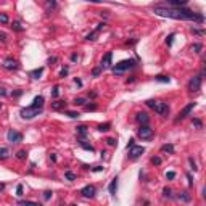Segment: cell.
<instances>
[{"label":"cell","mask_w":206,"mask_h":206,"mask_svg":"<svg viewBox=\"0 0 206 206\" xmlns=\"http://www.w3.org/2000/svg\"><path fill=\"white\" fill-rule=\"evenodd\" d=\"M95 192H97V190H95L94 185H85L84 189L80 190V195L84 196V198H94V196H95Z\"/></svg>","instance_id":"12"},{"label":"cell","mask_w":206,"mask_h":206,"mask_svg":"<svg viewBox=\"0 0 206 206\" xmlns=\"http://www.w3.org/2000/svg\"><path fill=\"white\" fill-rule=\"evenodd\" d=\"M105 26H106V23H98V24H97V28H95V31H97L98 34H100V32L103 31V29H105Z\"/></svg>","instance_id":"45"},{"label":"cell","mask_w":206,"mask_h":206,"mask_svg":"<svg viewBox=\"0 0 206 206\" xmlns=\"http://www.w3.org/2000/svg\"><path fill=\"white\" fill-rule=\"evenodd\" d=\"M151 110H155V113H158L160 116H168L169 114V105L166 101H155V105Z\"/></svg>","instance_id":"7"},{"label":"cell","mask_w":206,"mask_h":206,"mask_svg":"<svg viewBox=\"0 0 206 206\" xmlns=\"http://www.w3.org/2000/svg\"><path fill=\"white\" fill-rule=\"evenodd\" d=\"M52 190H45V192H44V200H50L52 198Z\"/></svg>","instance_id":"49"},{"label":"cell","mask_w":206,"mask_h":206,"mask_svg":"<svg viewBox=\"0 0 206 206\" xmlns=\"http://www.w3.org/2000/svg\"><path fill=\"white\" fill-rule=\"evenodd\" d=\"M161 151H163V153H169V155H174L175 148H174V145H172V143H164L163 147H161Z\"/></svg>","instance_id":"18"},{"label":"cell","mask_w":206,"mask_h":206,"mask_svg":"<svg viewBox=\"0 0 206 206\" xmlns=\"http://www.w3.org/2000/svg\"><path fill=\"white\" fill-rule=\"evenodd\" d=\"M153 13L163 18H171V19H185V21H196V23H203L205 16L201 13L190 10V8L184 7V8H169V7H163V5H155L153 7Z\"/></svg>","instance_id":"1"},{"label":"cell","mask_w":206,"mask_h":206,"mask_svg":"<svg viewBox=\"0 0 206 206\" xmlns=\"http://www.w3.org/2000/svg\"><path fill=\"white\" fill-rule=\"evenodd\" d=\"M71 206H77V205H71Z\"/></svg>","instance_id":"64"},{"label":"cell","mask_w":206,"mask_h":206,"mask_svg":"<svg viewBox=\"0 0 206 206\" xmlns=\"http://www.w3.org/2000/svg\"><path fill=\"white\" fill-rule=\"evenodd\" d=\"M187 179H189V185H190V187H193V177H192L190 172H187Z\"/></svg>","instance_id":"53"},{"label":"cell","mask_w":206,"mask_h":206,"mask_svg":"<svg viewBox=\"0 0 206 206\" xmlns=\"http://www.w3.org/2000/svg\"><path fill=\"white\" fill-rule=\"evenodd\" d=\"M76 130H77V134L80 135V139H85V137H87V134H89L87 126H84V124H80V126H77V127H76Z\"/></svg>","instance_id":"20"},{"label":"cell","mask_w":206,"mask_h":206,"mask_svg":"<svg viewBox=\"0 0 206 206\" xmlns=\"http://www.w3.org/2000/svg\"><path fill=\"white\" fill-rule=\"evenodd\" d=\"M97 35H98L97 31H92V32H89V34L85 35V40H95V39H97Z\"/></svg>","instance_id":"33"},{"label":"cell","mask_w":206,"mask_h":206,"mask_svg":"<svg viewBox=\"0 0 206 206\" xmlns=\"http://www.w3.org/2000/svg\"><path fill=\"white\" fill-rule=\"evenodd\" d=\"M85 111H97V103H89V105H84Z\"/></svg>","instance_id":"32"},{"label":"cell","mask_w":206,"mask_h":206,"mask_svg":"<svg viewBox=\"0 0 206 206\" xmlns=\"http://www.w3.org/2000/svg\"><path fill=\"white\" fill-rule=\"evenodd\" d=\"M23 195H24V193H23V185L18 184V187H16V196H18V198H21Z\"/></svg>","instance_id":"41"},{"label":"cell","mask_w":206,"mask_h":206,"mask_svg":"<svg viewBox=\"0 0 206 206\" xmlns=\"http://www.w3.org/2000/svg\"><path fill=\"white\" fill-rule=\"evenodd\" d=\"M3 68L8 69V71H16L18 68H19V63L13 58H5L3 60Z\"/></svg>","instance_id":"10"},{"label":"cell","mask_w":206,"mask_h":206,"mask_svg":"<svg viewBox=\"0 0 206 206\" xmlns=\"http://www.w3.org/2000/svg\"><path fill=\"white\" fill-rule=\"evenodd\" d=\"M166 179H168V180H174V179H175V172L174 171L166 172Z\"/></svg>","instance_id":"47"},{"label":"cell","mask_w":206,"mask_h":206,"mask_svg":"<svg viewBox=\"0 0 206 206\" xmlns=\"http://www.w3.org/2000/svg\"><path fill=\"white\" fill-rule=\"evenodd\" d=\"M155 80H158V82H164V84H169V82H171V77L163 76V74H158V76H155Z\"/></svg>","instance_id":"23"},{"label":"cell","mask_w":206,"mask_h":206,"mask_svg":"<svg viewBox=\"0 0 206 206\" xmlns=\"http://www.w3.org/2000/svg\"><path fill=\"white\" fill-rule=\"evenodd\" d=\"M161 163H163V160H161L160 156H153V158H151V164H155V166H160Z\"/></svg>","instance_id":"40"},{"label":"cell","mask_w":206,"mask_h":206,"mask_svg":"<svg viewBox=\"0 0 206 206\" xmlns=\"http://www.w3.org/2000/svg\"><path fill=\"white\" fill-rule=\"evenodd\" d=\"M103 169H105L103 166H94V168H90V171L92 172H101Z\"/></svg>","instance_id":"50"},{"label":"cell","mask_w":206,"mask_h":206,"mask_svg":"<svg viewBox=\"0 0 206 206\" xmlns=\"http://www.w3.org/2000/svg\"><path fill=\"white\" fill-rule=\"evenodd\" d=\"M100 132H106V130H110L111 129V122H105V124H98V127H97Z\"/></svg>","instance_id":"27"},{"label":"cell","mask_w":206,"mask_h":206,"mask_svg":"<svg viewBox=\"0 0 206 206\" xmlns=\"http://www.w3.org/2000/svg\"><path fill=\"white\" fill-rule=\"evenodd\" d=\"M163 195L166 196V198H172V190L169 189V187H164V189H163Z\"/></svg>","instance_id":"37"},{"label":"cell","mask_w":206,"mask_h":206,"mask_svg":"<svg viewBox=\"0 0 206 206\" xmlns=\"http://www.w3.org/2000/svg\"><path fill=\"white\" fill-rule=\"evenodd\" d=\"M134 145H135V140H134V139H129V143H127V145H126V148H127V150H129V148H132Z\"/></svg>","instance_id":"52"},{"label":"cell","mask_w":206,"mask_h":206,"mask_svg":"<svg viewBox=\"0 0 206 206\" xmlns=\"http://www.w3.org/2000/svg\"><path fill=\"white\" fill-rule=\"evenodd\" d=\"M68 73H69V68H68V66H65L63 69L60 71V77H66V76H68Z\"/></svg>","instance_id":"46"},{"label":"cell","mask_w":206,"mask_h":206,"mask_svg":"<svg viewBox=\"0 0 206 206\" xmlns=\"http://www.w3.org/2000/svg\"><path fill=\"white\" fill-rule=\"evenodd\" d=\"M18 205H19V206H44V205H40V203L29 201V200H19V201H18Z\"/></svg>","instance_id":"22"},{"label":"cell","mask_w":206,"mask_h":206,"mask_svg":"<svg viewBox=\"0 0 206 206\" xmlns=\"http://www.w3.org/2000/svg\"><path fill=\"white\" fill-rule=\"evenodd\" d=\"M174 37H175L174 32H172V34H169L168 37H166V45H168V47H171V45H172V42H174Z\"/></svg>","instance_id":"36"},{"label":"cell","mask_w":206,"mask_h":206,"mask_svg":"<svg viewBox=\"0 0 206 206\" xmlns=\"http://www.w3.org/2000/svg\"><path fill=\"white\" fill-rule=\"evenodd\" d=\"M135 121L139 122L140 126H148V122H150V116H148L145 111H139L135 114Z\"/></svg>","instance_id":"11"},{"label":"cell","mask_w":206,"mask_h":206,"mask_svg":"<svg viewBox=\"0 0 206 206\" xmlns=\"http://www.w3.org/2000/svg\"><path fill=\"white\" fill-rule=\"evenodd\" d=\"M106 143H108L110 147H116V145H118V140L113 139V137H108V139H106Z\"/></svg>","instance_id":"39"},{"label":"cell","mask_w":206,"mask_h":206,"mask_svg":"<svg viewBox=\"0 0 206 206\" xmlns=\"http://www.w3.org/2000/svg\"><path fill=\"white\" fill-rule=\"evenodd\" d=\"M193 126H195L196 129H201V127H203V122H201V119H193Z\"/></svg>","instance_id":"48"},{"label":"cell","mask_w":206,"mask_h":206,"mask_svg":"<svg viewBox=\"0 0 206 206\" xmlns=\"http://www.w3.org/2000/svg\"><path fill=\"white\" fill-rule=\"evenodd\" d=\"M65 114L68 116V118H73V119H76V118H79V113L77 111H66V110H65Z\"/></svg>","instance_id":"34"},{"label":"cell","mask_w":206,"mask_h":206,"mask_svg":"<svg viewBox=\"0 0 206 206\" xmlns=\"http://www.w3.org/2000/svg\"><path fill=\"white\" fill-rule=\"evenodd\" d=\"M101 71H103V69H101L100 66L94 68V69H92V76H94V77H98V76H100V74H101Z\"/></svg>","instance_id":"38"},{"label":"cell","mask_w":206,"mask_h":206,"mask_svg":"<svg viewBox=\"0 0 206 206\" xmlns=\"http://www.w3.org/2000/svg\"><path fill=\"white\" fill-rule=\"evenodd\" d=\"M0 95H2V97H7V95H8V92H7V89H3V87H0Z\"/></svg>","instance_id":"57"},{"label":"cell","mask_w":206,"mask_h":206,"mask_svg":"<svg viewBox=\"0 0 206 206\" xmlns=\"http://www.w3.org/2000/svg\"><path fill=\"white\" fill-rule=\"evenodd\" d=\"M11 29L16 31V32H23V31H24V28L21 26V23H19V21H13V23H11Z\"/></svg>","instance_id":"25"},{"label":"cell","mask_w":206,"mask_h":206,"mask_svg":"<svg viewBox=\"0 0 206 206\" xmlns=\"http://www.w3.org/2000/svg\"><path fill=\"white\" fill-rule=\"evenodd\" d=\"M201 50H203V45H201V44H193V45H192V52H193V53H200Z\"/></svg>","instance_id":"35"},{"label":"cell","mask_w":206,"mask_h":206,"mask_svg":"<svg viewBox=\"0 0 206 206\" xmlns=\"http://www.w3.org/2000/svg\"><path fill=\"white\" fill-rule=\"evenodd\" d=\"M50 92H52V97H53V98H56V97L60 95V87H58V85H55V87H53Z\"/></svg>","instance_id":"42"},{"label":"cell","mask_w":206,"mask_h":206,"mask_svg":"<svg viewBox=\"0 0 206 206\" xmlns=\"http://www.w3.org/2000/svg\"><path fill=\"white\" fill-rule=\"evenodd\" d=\"M79 58L80 56L77 55V53H73V55H71V61H79Z\"/></svg>","instance_id":"55"},{"label":"cell","mask_w":206,"mask_h":206,"mask_svg":"<svg viewBox=\"0 0 206 206\" xmlns=\"http://www.w3.org/2000/svg\"><path fill=\"white\" fill-rule=\"evenodd\" d=\"M65 108H66V101L65 100H55L52 103V110H55V111H61V110L65 111Z\"/></svg>","instance_id":"15"},{"label":"cell","mask_w":206,"mask_h":206,"mask_svg":"<svg viewBox=\"0 0 206 206\" xmlns=\"http://www.w3.org/2000/svg\"><path fill=\"white\" fill-rule=\"evenodd\" d=\"M44 103H45V98L42 97V95H37V97H34V100H32V108H37V110H42L44 108Z\"/></svg>","instance_id":"14"},{"label":"cell","mask_w":206,"mask_h":206,"mask_svg":"<svg viewBox=\"0 0 206 206\" xmlns=\"http://www.w3.org/2000/svg\"><path fill=\"white\" fill-rule=\"evenodd\" d=\"M0 23L2 24H8L10 23V18H8L7 13H0Z\"/></svg>","instance_id":"31"},{"label":"cell","mask_w":206,"mask_h":206,"mask_svg":"<svg viewBox=\"0 0 206 206\" xmlns=\"http://www.w3.org/2000/svg\"><path fill=\"white\" fill-rule=\"evenodd\" d=\"M50 160H52L53 163H56V160H58V158H56V155H55V153H50Z\"/></svg>","instance_id":"59"},{"label":"cell","mask_w":206,"mask_h":206,"mask_svg":"<svg viewBox=\"0 0 206 206\" xmlns=\"http://www.w3.org/2000/svg\"><path fill=\"white\" fill-rule=\"evenodd\" d=\"M56 8V2L55 0H47L45 2V11H47V15H50L53 10Z\"/></svg>","instance_id":"19"},{"label":"cell","mask_w":206,"mask_h":206,"mask_svg":"<svg viewBox=\"0 0 206 206\" xmlns=\"http://www.w3.org/2000/svg\"><path fill=\"white\" fill-rule=\"evenodd\" d=\"M195 106H196V101H190L189 105L185 106V108H184V110H182V111L177 114V118L174 119V122H175V124H177V122H180V121H184L185 118H189V116L192 114V111L195 110Z\"/></svg>","instance_id":"5"},{"label":"cell","mask_w":206,"mask_h":206,"mask_svg":"<svg viewBox=\"0 0 206 206\" xmlns=\"http://www.w3.org/2000/svg\"><path fill=\"white\" fill-rule=\"evenodd\" d=\"M7 140L10 143H21L23 142V134L15 130V129H10L7 132Z\"/></svg>","instance_id":"8"},{"label":"cell","mask_w":206,"mask_h":206,"mask_svg":"<svg viewBox=\"0 0 206 206\" xmlns=\"http://www.w3.org/2000/svg\"><path fill=\"white\" fill-rule=\"evenodd\" d=\"M137 66V61L134 58H127V60H122V61H119V63H116L114 66H111L113 69V74H122L126 73L127 69H132V68Z\"/></svg>","instance_id":"2"},{"label":"cell","mask_w":206,"mask_h":206,"mask_svg":"<svg viewBox=\"0 0 206 206\" xmlns=\"http://www.w3.org/2000/svg\"><path fill=\"white\" fill-rule=\"evenodd\" d=\"M190 31H192V34H196V35H205V29H195V28H192Z\"/></svg>","instance_id":"43"},{"label":"cell","mask_w":206,"mask_h":206,"mask_svg":"<svg viewBox=\"0 0 206 206\" xmlns=\"http://www.w3.org/2000/svg\"><path fill=\"white\" fill-rule=\"evenodd\" d=\"M16 158H18L19 161H24L26 158H28V151H26V150H19V151L16 153Z\"/></svg>","instance_id":"28"},{"label":"cell","mask_w":206,"mask_h":206,"mask_svg":"<svg viewBox=\"0 0 206 206\" xmlns=\"http://www.w3.org/2000/svg\"><path fill=\"white\" fill-rule=\"evenodd\" d=\"M56 60H58V58H56V56H50V58H49V61H47V63H49L50 66H52L53 63H56Z\"/></svg>","instance_id":"54"},{"label":"cell","mask_w":206,"mask_h":206,"mask_svg":"<svg viewBox=\"0 0 206 206\" xmlns=\"http://www.w3.org/2000/svg\"><path fill=\"white\" fill-rule=\"evenodd\" d=\"M89 97H92V98H95V97H97V92H90V94H89Z\"/></svg>","instance_id":"61"},{"label":"cell","mask_w":206,"mask_h":206,"mask_svg":"<svg viewBox=\"0 0 206 206\" xmlns=\"http://www.w3.org/2000/svg\"><path fill=\"white\" fill-rule=\"evenodd\" d=\"M42 113V110H37V108H32V106H26V108H21V111H19V114H21L23 119H34L35 116H39Z\"/></svg>","instance_id":"6"},{"label":"cell","mask_w":206,"mask_h":206,"mask_svg":"<svg viewBox=\"0 0 206 206\" xmlns=\"http://www.w3.org/2000/svg\"><path fill=\"white\" fill-rule=\"evenodd\" d=\"M135 42H137V39H132V40H127V42H126V45H134Z\"/></svg>","instance_id":"60"},{"label":"cell","mask_w":206,"mask_h":206,"mask_svg":"<svg viewBox=\"0 0 206 206\" xmlns=\"http://www.w3.org/2000/svg\"><path fill=\"white\" fill-rule=\"evenodd\" d=\"M77 143H79L80 147L84 148V150H87V151H95V148H94V145H90V143H87L84 139H79L77 140Z\"/></svg>","instance_id":"21"},{"label":"cell","mask_w":206,"mask_h":206,"mask_svg":"<svg viewBox=\"0 0 206 206\" xmlns=\"http://www.w3.org/2000/svg\"><path fill=\"white\" fill-rule=\"evenodd\" d=\"M23 95V90H15V92H11V97H21Z\"/></svg>","instance_id":"51"},{"label":"cell","mask_w":206,"mask_h":206,"mask_svg":"<svg viewBox=\"0 0 206 206\" xmlns=\"http://www.w3.org/2000/svg\"><path fill=\"white\" fill-rule=\"evenodd\" d=\"M0 190H5V184H0Z\"/></svg>","instance_id":"62"},{"label":"cell","mask_w":206,"mask_h":206,"mask_svg":"<svg viewBox=\"0 0 206 206\" xmlns=\"http://www.w3.org/2000/svg\"><path fill=\"white\" fill-rule=\"evenodd\" d=\"M10 156V150L7 147H0V160H7Z\"/></svg>","instance_id":"24"},{"label":"cell","mask_w":206,"mask_h":206,"mask_svg":"<svg viewBox=\"0 0 206 206\" xmlns=\"http://www.w3.org/2000/svg\"><path fill=\"white\" fill-rule=\"evenodd\" d=\"M189 163H190V168L193 169V172L198 171V168H196V163H195V160H193V158H189Z\"/></svg>","instance_id":"44"},{"label":"cell","mask_w":206,"mask_h":206,"mask_svg":"<svg viewBox=\"0 0 206 206\" xmlns=\"http://www.w3.org/2000/svg\"><path fill=\"white\" fill-rule=\"evenodd\" d=\"M0 40H2V42H7V34H5V32H0Z\"/></svg>","instance_id":"56"},{"label":"cell","mask_w":206,"mask_h":206,"mask_svg":"<svg viewBox=\"0 0 206 206\" xmlns=\"http://www.w3.org/2000/svg\"><path fill=\"white\" fill-rule=\"evenodd\" d=\"M87 103V98L85 97H76L74 98V105L76 106H82V105H85Z\"/></svg>","instance_id":"26"},{"label":"cell","mask_w":206,"mask_h":206,"mask_svg":"<svg viewBox=\"0 0 206 206\" xmlns=\"http://www.w3.org/2000/svg\"><path fill=\"white\" fill-rule=\"evenodd\" d=\"M0 110H2V103H0Z\"/></svg>","instance_id":"63"},{"label":"cell","mask_w":206,"mask_h":206,"mask_svg":"<svg viewBox=\"0 0 206 206\" xmlns=\"http://www.w3.org/2000/svg\"><path fill=\"white\" fill-rule=\"evenodd\" d=\"M74 82L77 84V87H82V80H80L79 77H74Z\"/></svg>","instance_id":"58"},{"label":"cell","mask_w":206,"mask_h":206,"mask_svg":"<svg viewBox=\"0 0 206 206\" xmlns=\"http://www.w3.org/2000/svg\"><path fill=\"white\" fill-rule=\"evenodd\" d=\"M111 60H113V52H108L103 58H101V63H100L101 69H108V68H111Z\"/></svg>","instance_id":"13"},{"label":"cell","mask_w":206,"mask_h":206,"mask_svg":"<svg viewBox=\"0 0 206 206\" xmlns=\"http://www.w3.org/2000/svg\"><path fill=\"white\" fill-rule=\"evenodd\" d=\"M108 190H110V195L116 196V190H118V177H113V180L110 182L108 185Z\"/></svg>","instance_id":"16"},{"label":"cell","mask_w":206,"mask_h":206,"mask_svg":"<svg viewBox=\"0 0 206 206\" xmlns=\"http://www.w3.org/2000/svg\"><path fill=\"white\" fill-rule=\"evenodd\" d=\"M179 198H180L182 201H185V203L190 201V195H189L187 192H180V193H179Z\"/></svg>","instance_id":"30"},{"label":"cell","mask_w":206,"mask_h":206,"mask_svg":"<svg viewBox=\"0 0 206 206\" xmlns=\"http://www.w3.org/2000/svg\"><path fill=\"white\" fill-rule=\"evenodd\" d=\"M143 153H145V147L134 145L132 148H129V160H137V158H140Z\"/></svg>","instance_id":"9"},{"label":"cell","mask_w":206,"mask_h":206,"mask_svg":"<svg viewBox=\"0 0 206 206\" xmlns=\"http://www.w3.org/2000/svg\"><path fill=\"white\" fill-rule=\"evenodd\" d=\"M137 137L142 140H151L155 137V130L150 126H140L137 129Z\"/></svg>","instance_id":"4"},{"label":"cell","mask_w":206,"mask_h":206,"mask_svg":"<svg viewBox=\"0 0 206 206\" xmlns=\"http://www.w3.org/2000/svg\"><path fill=\"white\" fill-rule=\"evenodd\" d=\"M203 74H205V71H201L198 76H193L192 79L189 80V84H187V90H189V92H198L200 89H201Z\"/></svg>","instance_id":"3"},{"label":"cell","mask_w":206,"mask_h":206,"mask_svg":"<svg viewBox=\"0 0 206 206\" xmlns=\"http://www.w3.org/2000/svg\"><path fill=\"white\" fill-rule=\"evenodd\" d=\"M65 177H66L69 182H74L77 179V175L74 174V172H71V171H66V172H65Z\"/></svg>","instance_id":"29"},{"label":"cell","mask_w":206,"mask_h":206,"mask_svg":"<svg viewBox=\"0 0 206 206\" xmlns=\"http://www.w3.org/2000/svg\"><path fill=\"white\" fill-rule=\"evenodd\" d=\"M42 73H44V66H40V68H35V69L29 71V76H31L32 79H40Z\"/></svg>","instance_id":"17"}]
</instances>
